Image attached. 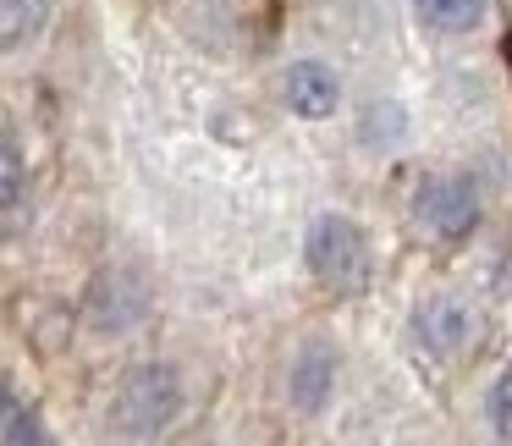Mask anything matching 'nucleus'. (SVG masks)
I'll use <instances>...</instances> for the list:
<instances>
[{
    "label": "nucleus",
    "mask_w": 512,
    "mask_h": 446,
    "mask_svg": "<svg viewBox=\"0 0 512 446\" xmlns=\"http://www.w3.org/2000/svg\"><path fill=\"white\" fill-rule=\"evenodd\" d=\"M182 402H188V391H182L177 364H138L122 375L105 419H111V430L127 435V441H160V435L182 419Z\"/></svg>",
    "instance_id": "f257e3e1"
},
{
    "label": "nucleus",
    "mask_w": 512,
    "mask_h": 446,
    "mask_svg": "<svg viewBox=\"0 0 512 446\" xmlns=\"http://www.w3.org/2000/svg\"><path fill=\"white\" fill-rule=\"evenodd\" d=\"M303 259H309L314 276L331 292H342V298H353V292L369 287V237L358 232V221H347V215H320V221L309 226V237H303Z\"/></svg>",
    "instance_id": "f03ea898"
},
{
    "label": "nucleus",
    "mask_w": 512,
    "mask_h": 446,
    "mask_svg": "<svg viewBox=\"0 0 512 446\" xmlns=\"http://www.w3.org/2000/svg\"><path fill=\"white\" fill-rule=\"evenodd\" d=\"M413 331H419V342L430 347V353L463 358V353H474V342H479V309L468 298H457V292H435V298H424V309L413 314Z\"/></svg>",
    "instance_id": "7ed1b4c3"
},
{
    "label": "nucleus",
    "mask_w": 512,
    "mask_h": 446,
    "mask_svg": "<svg viewBox=\"0 0 512 446\" xmlns=\"http://www.w3.org/2000/svg\"><path fill=\"white\" fill-rule=\"evenodd\" d=\"M419 221L446 243H463L479 226V199L463 177H424L419 182Z\"/></svg>",
    "instance_id": "20e7f679"
},
{
    "label": "nucleus",
    "mask_w": 512,
    "mask_h": 446,
    "mask_svg": "<svg viewBox=\"0 0 512 446\" xmlns=\"http://www.w3.org/2000/svg\"><path fill=\"white\" fill-rule=\"evenodd\" d=\"M149 314V287L138 270H105L89 292V325L105 336H122L133 331L138 320Z\"/></svg>",
    "instance_id": "39448f33"
},
{
    "label": "nucleus",
    "mask_w": 512,
    "mask_h": 446,
    "mask_svg": "<svg viewBox=\"0 0 512 446\" xmlns=\"http://www.w3.org/2000/svg\"><path fill=\"white\" fill-rule=\"evenodd\" d=\"M281 94H287L292 116H303V122H331L336 105H342V83L325 61H292L281 72Z\"/></svg>",
    "instance_id": "423d86ee"
},
{
    "label": "nucleus",
    "mask_w": 512,
    "mask_h": 446,
    "mask_svg": "<svg viewBox=\"0 0 512 446\" xmlns=\"http://www.w3.org/2000/svg\"><path fill=\"white\" fill-rule=\"evenodd\" d=\"M336 391V353L314 336V342L298 347V358H292V375H287V397L298 413H320L325 402H331Z\"/></svg>",
    "instance_id": "0eeeda50"
},
{
    "label": "nucleus",
    "mask_w": 512,
    "mask_h": 446,
    "mask_svg": "<svg viewBox=\"0 0 512 446\" xmlns=\"http://www.w3.org/2000/svg\"><path fill=\"white\" fill-rule=\"evenodd\" d=\"M56 17V0H0V61L28 50Z\"/></svg>",
    "instance_id": "6e6552de"
},
{
    "label": "nucleus",
    "mask_w": 512,
    "mask_h": 446,
    "mask_svg": "<svg viewBox=\"0 0 512 446\" xmlns=\"http://www.w3.org/2000/svg\"><path fill=\"white\" fill-rule=\"evenodd\" d=\"M485 6L490 0H413L419 23L435 28V34H474L485 23Z\"/></svg>",
    "instance_id": "1a4fd4ad"
},
{
    "label": "nucleus",
    "mask_w": 512,
    "mask_h": 446,
    "mask_svg": "<svg viewBox=\"0 0 512 446\" xmlns=\"http://www.w3.org/2000/svg\"><path fill=\"white\" fill-rule=\"evenodd\" d=\"M0 441H12V446H39V441H50V430L39 424V413L28 408L23 397H17L12 380H0Z\"/></svg>",
    "instance_id": "9d476101"
},
{
    "label": "nucleus",
    "mask_w": 512,
    "mask_h": 446,
    "mask_svg": "<svg viewBox=\"0 0 512 446\" xmlns=\"http://www.w3.org/2000/svg\"><path fill=\"white\" fill-rule=\"evenodd\" d=\"M28 188V171H23V149L0 133V210H12Z\"/></svg>",
    "instance_id": "9b49d317"
},
{
    "label": "nucleus",
    "mask_w": 512,
    "mask_h": 446,
    "mask_svg": "<svg viewBox=\"0 0 512 446\" xmlns=\"http://www.w3.org/2000/svg\"><path fill=\"white\" fill-rule=\"evenodd\" d=\"M485 419H490V430H496L501 441H512V364L501 369L496 380H490V391H485Z\"/></svg>",
    "instance_id": "f8f14e48"
}]
</instances>
